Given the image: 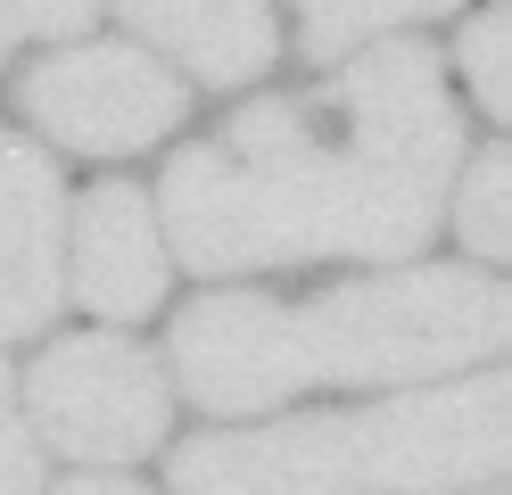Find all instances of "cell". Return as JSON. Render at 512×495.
I'll use <instances>...</instances> for the list:
<instances>
[{
    "mask_svg": "<svg viewBox=\"0 0 512 495\" xmlns=\"http://www.w3.org/2000/svg\"><path fill=\"white\" fill-rule=\"evenodd\" d=\"M463 124L438 58L389 42L323 99H265L166 165V223L190 273L298 256H413L438 223Z\"/></svg>",
    "mask_w": 512,
    "mask_h": 495,
    "instance_id": "6da1fadb",
    "label": "cell"
},
{
    "mask_svg": "<svg viewBox=\"0 0 512 495\" xmlns=\"http://www.w3.org/2000/svg\"><path fill=\"white\" fill-rule=\"evenodd\" d=\"M512 339V297L488 273H380L281 297H207L174 322L182 396L207 413H256L314 380H438Z\"/></svg>",
    "mask_w": 512,
    "mask_h": 495,
    "instance_id": "7a4b0ae2",
    "label": "cell"
},
{
    "mask_svg": "<svg viewBox=\"0 0 512 495\" xmlns=\"http://www.w3.org/2000/svg\"><path fill=\"white\" fill-rule=\"evenodd\" d=\"M504 372L364 413L273 421L174 454V495H446L504 471Z\"/></svg>",
    "mask_w": 512,
    "mask_h": 495,
    "instance_id": "3957f363",
    "label": "cell"
},
{
    "mask_svg": "<svg viewBox=\"0 0 512 495\" xmlns=\"http://www.w3.org/2000/svg\"><path fill=\"white\" fill-rule=\"evenodd\" d=\"M25 405L34 429L67 462H133L166 438V372L116 330H83L58 339L34 372H25Z\"/></svg>",
    "mask_w": 512,
    "mask_h": 495,
    "instance_id": "277c9868",
    "label": "cell"
},
{
    "mask_svg": "<svg viewBox=\"0 0 512 495\" xmlns=\"http://www.w3.org/2000/svg\"><path fill=\"white\" fill-rule=\"evenodd\" d=\"M25 116L83 157H133L182 124V83L141 50H67L25 75Z\"/></svg>",
    "mask_w": 512,
    "mask_h": 495,
    "instance_id": "5b68a950",
    "label": "cell"
},
{
    "mask_svg": "<svg viewBox=\"0 0 512 495\" xmlns=\"http://www.w3.org/2000/svg\"><path fill=\"white\" fill-rule=\"evenodd\" d=\"M58 190L50 157L0 132V339L42 330L58 314Z\"/></svg>",
    "mask_w": 512,
    "mask_h": 495,
    "instance_id": "8992f818",
    "label": "cell"
},
{
    "mask_svg": "<svg viewBox=\"0 0 512 495\" xmlns=\"http://www.w3.org/2000/svg\"><path fill=\"white\" fill-rule=\"evenodd\" d=\"M75 297L108 322H141L157 297H166V248H157L149 198L141 190H91L83 223H75Z\"/></svg>",
    "mask_w": 512,
    "mask_h": 495,
    "instance_id": "52a82bcc",
    "label": "cell"
},
{
    "mask_svg": "<svg viewBox=\"0 0 512 495\" xmlns=\"http://www.w3.org/2000/svg\"><path fill=\"white\" fill-rule=\"evenodd\" d=\"M149 42H166L207 83H248L273 66V9L265 0H116Z\"/></svg>",
    "mask_w": 512,
    "mask_h": 495,
    "instance_id": "ba28073f",
    "label": "cell"
},
{
    "mask_svg": "<svg viewBox=\"0 0 512 495\" xmlns=\"http://www.w3.org/2000/svg\"><path fill=\"white\" fill-rule=\"evenodd\" d=\"M455 231H463V248L479 264H496L512 248V157L488 149L471 165V182H463V207H455Z\"/></svg>",
    "mask_w": 512,
    "mask_h": 495,
    "instance_id": "9c48e42d",
    "label": "cell"
},
{
    "mask_svg": "<svg viewBox=\"0 0 512 495\" xmlns=\"http://www.w3.org/2000/svg\"><path fill=\"white\" fill-rule=\"evenodd\" d=\"M298 9H306V50L339 58V50H356L364 33L397 25V17H422V9H446V0H298Z\"/></svg>",
    "mask_w": 512,
    "mask_h": 495,
    "instance_id": "30bf717a",
    "label": "cell"
},
{
    "mask_svg": "<svg viewBox=\"0 0 512 495\" xmlns=\"http://www.w3.org/2000/svg\"><path fill=\"white\" fill-rule=\"evenodd\" d=\"M504 42H512V17H504V9L471 17V33H463V66H471V91H479V108H488V116H512V66H504Z\"/></svg>",
    "mask_w": 512,
    "mask_h": 495,
    "instance_id": "8fae6325",
    "label": "cell"
},
{
    "mask_svg": "<svg viewBox=\"0 0 512 495\" xmlns=\"http://www.w3.org/2000/svg\"><path fill=\"white\" fill-rule=\"evenodd\" d=\"M100 0H0V58L34 33H83Z\"/></svg>",
    "mask_w": 512,
    "mask_h": 495,
    "instance_id": "7c38bea8",
    "label": "cell"
},
{
    "mask_svg": "<svg viewBox=\"0 0 512 495\" xmlns=\"http://www.w3.org/2000/svg\"><path fill=\"white\" fill-rule=\"evenodd\" d=\"M0 495H42V462H34V438L17 421V380L0 363Z\"/></svg>",
    "mask_w": 512,
    "mask_h": 495,
    "instance_id": "4fadbf2b",
    "label": "cell"
},
{
    "mask_svg": "<svg viewBox=\"0 0 512 495\" xmlns=\"http://www.w3.org/2000/svg\"><path fill=\"white\" fill-rule=\"evenodd\" d=\"M58 495H141V487H133V479L116 471V479H67V487H58Z\"/></svg>",
    "mask_w": 512,
    "mask_h": 495,
    "instance_id": "5bb4252c",
    "label": "cell"
}]
</instances>
